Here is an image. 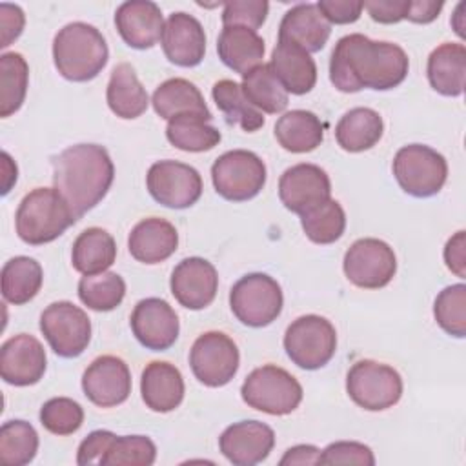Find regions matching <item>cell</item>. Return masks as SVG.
<instances>
[{"label":"cell","mask_w":466,"mask_h":466,"mask_svg":"<svg viewBox=\"0 0 466 466\" xmlns=\"http://www.w3.org/2000/svg\"><path fill=\"white\" fill-rule=\"evenodd\" d=\"M408 69L410 60L400 46L371 40L360 33L339 38L329 58V80L342 93H357L364 87L393 89L404 82Z\"/></svg>","instance_id":"cell-1"},{"label":"cell","mask_w":466,"mask_h":466,"mask_svg":"<svg viewBox=\"0 0 466 466\" xmlns=\"http://www.w3.org/2000/svg\"><path fill=\"white\" fill-rule=\"evenodd\" d=\"M113 178L115 166L104 146L75 144L53 158V184L76 218L106 197Z\"/></svg>","instance_id":"cell-2"},{"label":"cell","mask_w":466,"mask_h":466,"mask_svg":"<svg viewBox=\"0 0 466 466\" xmlns=\"http://www.w3.org/2000/svg\"><path fill=\"white\" fill-rule=\"evenodd\" d=\"M107 58L109 49L106 38L95 25L71 22L55 35V67L71 82L93 80L106 67Z\"/></svg>","instance_id":"cell-3"},{"label":"cell","mask_w":466,"mask_h":466,"mask_svg":"<svg viewBox=\"0 0 466 466\" xmlns=\"http://www.w3.org/2000/svg\"><path fill=\"white\" fill-rule=\"evenodd\" d=\"M76 220L56 187H35L20 200L15 215L18 237L31 246L53 242Z\"/></svg>","instance_id":"cell-4"},{"label":"cell","mask_w":466,"mask_h":466,"mask_svg":"<svg viewBox=\"0 0 466 466\" xmlns=\"http://www.w3.org/2000/svg\"><path fill=\"white\" fill-rule=\"evenodd\" d=\"M240 395L253 410L269 415H288L299 408L302 400V386L284 368L264 364L246 377Z\"/></svg>","instance_id":"cell-5"},{"label":"cell","mask_w":466,"mask_h":466,"mask_svg":"<svg viewBox=\"0 0 466 466\" xmlns=\"http://www.w3.org/2000/svg\"><path fill=\"white\" fill-rule=\"evenodd\" d=\"M393 175L402 191L417 198H426L442 189L448 178V164L433 147L408 144L395 153Z\"/></svg>","instance_id":"cell-6"},{"label":"cell","mask_w":466,"mask_h":466,"mask_svg":"<svg viewBox=\"0 0 466 466\" xmlns=\"http://www.w3.org/2000/svg\"><path fill=\"white\" fill-rule=\"evenodd\" d=\"M284 297L279 282L266 273H248L229 291L233 315L249 328L271 324L282 311Z\"/></svg>","instance_id":"cell-7"},{"label":"cell","mask_w":466,"mask_h":466,"mask_svg":"<svg viewBox=\"0 0 466 466\" xmlns=\"http://www.w3.org/2000/svg\"><path fill=\"white\" fill-rule=\"evenodd\" d=\"M284 350L299 368L319 370L335 355L337 331L333 324L320 315H302L288 326Z\"/></svg>","instance_id":"cell-8"},{"label":"cell","mask_w":466,"mask_h":466,"mask_svg":"<svg viewBox=\"0 0 466 466\" xmlns=\"http://www.w3.org/2000/svg\"><path fill=\"white\" fill-rule=\"evenodd\" d=\"M346 391L357 406L368 411H382L400 400L402 379L395 368L364 359L350 368Z\"/></svg>","instance_id":"cell-9"},{"label":"cell","mask_w":466,"mask_h":466,"mask_svg":"<svg viewBox=\"0 0 466 466\" xmlns=\"http://www.w3.org/2000/svg\"><path fill=\"white\" fill-rule=\"evenodd\" d=\"M215 191L231 202H244L257 197L266 184V164L248 149L222 153L211 166Z\"/></svg>","instance_id":"cell-10"},{"label":"cell","mask_w":466,"mask_h":466,"mask_svg":"<svg viewBox=\"0 0 466 466\" xmlns=\"http://www.w3.org/2000/svg\"><path fill=\"white\" fill-rule=\"evenodd\" d=\"M40 331L58 357L75 359L91 340V320L82 308L69 300H58L42 311Z\"/></svg>","instance_id":"cell-11"},{"label":"cell","mask_w":466,"mask_h":466,"mask_svg":"<svg viewBox=\"0 0 466 466\" xmlns=\"http://www.w3.org/2000/svg\"><path fill=\"white\" fill-rule=\"evenodd\" d=\"M240 364V353L233 339L222 331H206L189 350V366L204 386L220 388L231 382Z\"/></svg>","instance_id":"cell-12"},{"label":"cell","mask_w":466,"mask_h":466,"mask_svg":"<svg viewBox=\"0 0 466 466\" xmlns=\"http://www.w3.org/2000/svg\"><path fill=\"white\" fill-rule=\"evenodd\" d=\"M344 273L351 284L364 289H379L391 282L397 271V258L390 244L366 237L355 240L342 260Z\"/></svg>","instance_id":"cell-13"},{"label":"cell","mask_w":466,"mask_h":466,"mask_svg":"<svg viewBox=\"0 0 466 466\" xmlns=\"http://www.w3.org/2000/svg\"><path fill=\"white\" fill-rule=\"evenodd\" d=\"M146 186L158 204L171 209H186L202 195L200 173L178 160L155 162L147 171Z\"/></svg>","instance_id":"cell-14"},{"label":"cell","mask_w":466,"mask_h":466,"mask_svg":"<svg viewBox=\"0 0 466 466\" xmlns=\"http://www.w3.org/2000/svg\"><path fill=\"white\" fill-rule=\"evenodd\" d=\"M84 395L100 408H113L127 400L131 373L127 364L115 355L96 357L82 375Z\"/></svg>","instance_id":"cell-15"},{"label":"cell","mask_w":466,"mask_h":466,"mask_svg":"<svg viewBox=\"0 0 466 466\" xmlns=\"http://www.w3.org/2000/svg\"><path fill=\"white\" fill-rule=\"evenodd\" d=\"M129 324L137 340L153 351H164L171 348L180 331L178 315L175 309L164 299L157 297L142 299L137 302Z\"/></svg>","instance_id":"cell-16"},{"label":"cell","mask_w":466,"mask_h":466,"mask_svg":"<svg viewBox=\"0 0 466 466\" xmlns=\"http://www.w3.org/2000/svg\"><path fill=\"white\" fill-rule=\"evenodd\" d=\"M329 195V177L322 167L315 164H295L280 175L279 198L291 213L302 215L313 206L328 200Z\"/></svg>","instance_id":"cell-17"},{"label":"cell","mask_w":466,"mask_h":466,"mask_svg":"<svg viewBox=\"0 0 466 466\" xmlns=\"http://www.w3.org/2000/svg\"><path fill=\"white\" fill-rule=\"evenodd\" d=\"M169 288L180 306L193 311L204 309L215 300L218 275L209 260L202 257H189L175 266Z\"/></svg>","instance_id":"cell-18"},{"label":"cell","mask_w":466,"mask_h":466,"mask_svg":"<svg viewBox=\"0 0 466 466\" xmlns=\"http://www.w3.org/2000/svg\"><path fill=\"white\" fill-rule=\"evenodd\" d=\"M47 366L42 342L27 333L7 339L0 348V375L11 386L36 384Z\"/></svg>","instance_id":"cell-19"},{"label":"cell","mask_w":466,"mask_h":466,"mask_svg":"<svg viewBox=\"0 0 466 466\" xmlns=\"http://www.w3.org/2000/svg\"><path fill=\"white\" fill-rule=\"evenodd\" d=\"M275 446V431L260 420H240L218 437L222 455L235 466H253L268 459Z\"/></svg>","instance_id":"cell-20"},{"label":"cell","mask_w":466,"mask_h":466,"mask_svg":"<svg viewBox=\"0 0 466 466\" xmlns=\"http://www.w3.org/2000/svg\"><path fill=\"white\" fill-rule=\"evenodd\" d=\"M162 49L166 58L180 67H195L206 53V35L202 24L187 13H173L164 24Z\"/></svg>","instance_id":"cell-21"},{"label":"cell","mask_w":466,"mask_h":466,"mask_svg":"<svg viewBox=\"0 0 466 466\" xmlns=\"http://www.w3.org/2000/svg\"><path fill=\"white\" fill-rule=\"evenodd\" d=\"M115 25L129 47L149 49L162 38L164 16L155 2L129 0L116 7Z\"/></svg>","instance_id":"cell-22"},{"label":"cell","mask_w":466,"mask_h":466,"mask_svg":"<svg viewBox=\"0 0 466 466\" xmlns=\"http://www.w3.org/2000/svg\"><path fill=\"white\" fill-rule=\"evenodd\" d=\"M331 33V24L317 4H297L288 9L279 25V40L295 44L308 53L320 51Z\"/></svg>","instance_id":"cell-23"},{"label":"cell","mask_w":466,"mask_h":466,"mask_svg":"<svg viewBox=\"0 0 466 466\" xmlns=\"http://www.w3.org/2000/svg\"><path fill=\"white\" fill-rule=\"evenodd\" d=\"M140 393L146 406L157 413H167L184 400V379L180 370L166 360L149 362L140 379Z\"/></svg>","instance_id":"cell-24"},{"label":"cell","mask_w":466,"mask_h":466,"mask_svg":"<svg viewBox=\"0 0 466 466\" xmlns=\"http://www.w3.org/2000/svg\"><path fill=\"white\" fill-rule=\"evenodd\" d=\"M178 246V233L171 222L158 217L140 220L129 233L127 248L135 260L158 264L169 258Z\"/></svg>","instance_id":"cell-25"},{"label":"cell","mask_w":466,"mask_h":466,"mask_svg":"<svg viewBox=\"0 0 466 466\" xmlns=\"http://www.w3.org/2000/svg\"><path fill=\"white\" fill-rule=\"evenodd\" d=\"M269 66L282 87L291 95H306L315 87V60L308 51L295 44L279 40L273 47Z\"/></svg>","instance_id":"cell-26"},{"label":"cell","mask_w":466,"mask_h":466,"mask_svg":"<svg viewBox=\"0 0 466 466\" xmlns=\"http://www.w3.org/2000/svg\"><path fill=\"white\" fill-rule=\"evenodd\" d=\"M430 86L444 96H459L466 80V47L457 42H444L428 56L426 66Z\"/></svg>","instance_id":"cell-27"},{"label":"cell","mask_w":466,"mask_h":466,"mask_svg":"<svg viewBox=\"0 0 466 466\" xmlns=\"http://www.w3.org/2000/svg\"><path fill=\"white\" fill-rule=\"evenodd\" d=\"M264 51L262 36L242 25H224L217 40V53L222 64L240 75L260 66Z\"/></svg>","instance_id":"cell-28"},{"label":"cell","mask_w":466,"mask_h":466,"mask_svg":"<svg viewBox=\"0 0 466 466\" xmlns=\"http://www.w3.org/2000/svg\"><path fill=\"white\" fill-rule=\"evenodd\" d=\"M106 100L109 109L126 120L138 118L147 109V91L140 84L131 64L120 62L113 67L106 89Z\"/></svg>","instance_id":"cell-29"},{"label":"cell","mask_w":466,"mask_h":466,"mask_svg":"<svg viewBox=\"0 0 466 466\" xmlns=\"http://www.w3.org/2000/svg\"><path fill=\"white\" fill-rule=\"evenodd\" d=\"M384 133L382 116L371 107H353L346 111L335 126L337 144L350 153L371 149Z\"/></svg>","instance_id":"cell-30"},{"label":"cell","mask_w":466,"mask_h":466,"mask_svg":"<svg viewBox=\"0 0 466 466\" xmlns=\"http://www.w3.org/2000/svg\"><path fill=\"white\" fill-rule=\"evenodd\" d=\"M153 109L160 118L171 120L177 115L193 113L211 120V113L198 87L186 78H169L162 82L151 98Z\"/></svg>","instance_id":"cell-31"},{"label":"cell","mask_w":466,"mask_h":466,"mask_svg":"<svg viewBox=\"0 0 466 466\" xmlns=\"http://www.w3.org/2000/svg\"><path fill=\"white\" fill-rule=\"evenodd\" d=\"M277 142L289 153H309L324 140L320 118L306 109H291L275 124Z\"/></svg>","instance_id":"cell-32"},{"label":"cell","mask_w":466,"mask_h":466,"mask_svg":"<svg viewBox=\"0 0 466 466\" xmlns=\"http://www.w3.org/2000/svg\"><path fill=\"white\" fill-rule=\"evenodd\" d=\"M116 258V242L102 228L84 229L73 242L71 264L82 275L106 271Z\"/></svg>","instance_id":"cell-33"},{"label":"cell","mask_w":466,"mask_h":466,"mask_svg":"<svg viewBox=\"0 0 466 466\" xmlns=\"http://www.w3.org/2000/svg\"><path fill=\"white\" fill-rule=\"evenodd\" d=\"M2 297L15 304H25L36 297L42 288L44 273L42 266L25 255L9 258L2 268Z\"/></svg>","instance_id":"cell-34"},{"label":"cell","mask_w":466,"mask_h":466,"mask_svg":"<svg viewBox=\"0 0 466 466\" xmlns=\"http://www.w3.org/2000/svg\"><path fill=\"white\" fill-rule=\"evenodd\" d=\"M166 137L171 146L187 153H202L218 146L222 135L208 124V118L193 113L177 115L167 120Z\"/></svg>","instance_id":"cell-35"},{"label":"cell","mask_w":466,"mask_h":466,"mask_svg":"<svg viewBox=\"0 0 466 466\" xmlns=\"http://www.w3.org/2000/svg\"><path fill=\"white\" fill-rule=\"evenodd\" d=\"M242 93L253 107L264 113H282L288 107V91L275 76L269 64H260L242 75Z\"/></svg>","instance_id":"cell-36"},{"label":"cell","mask_w":466,"mask_h":466,"mask_svg":"<svg viewBox=\"0 0 466 466\" xmlns=\"http://www.w3.org/2000/svg\"><path fill=\"white\" fill-rule=\"evenodd\" d=\"M211 96L217 107L224 113L228 124H238L248 133H253L264 126L262 113L249 104L242 93V86L235 80L222 78L215 82Z\"/></svg>","instance_id":"cell-37"},{"label":"cell","mask_w":466,"mask_h":466,"mask_svg":"<svg viewBox=\"0 0 466 466\" xmlns=\"http://www.w3.org/2000/svg\"><path fill=\"white\" fill-rule=\"evenodd\" d=\"M29 66L20 53H4L0 56V116L16 113L27 93Z\"/></svg>","instance_id":"cell-38"},{"label":"cell","mask_w":466,"mask_h":466,"mask_svg":"<svg viewBox=\"0 0 466 466\" xmlns=\"http://www.w3.org/2000/svg\"><path fill=\"white\" fill-rule=\"evenodd\" d=\"M306 237L315 244H331L339 240L346 229V213L342 206L328 198L300 215Z\"/></svg>","instance_id":"cell-39"},{"label":"cell","mask_w":466,"mask_h":466,"mask_svg":"<svg viewBox=\"0 0 466 466\" xmlns=\"http://www.w3.org/2000/svg\"><path fill=\"white\" fill-rule=\"evenodd\" d=\"M126 282L118 273L100 271L84 275L78 282L80 300L93 311H111L124 300Z\"/></svg>","instance_id":"cell-40"},{"label":"cell","mask_w":466,"mask_h":466,"mask_svg":"<svg viewBox=\"0 0 466 466\" xmlns=\"http://www.w3.org/2000/svg\"><path fill=\"white\" fill-rule=\"evenodd\" d=\"M38 451L36 430L22 420H7L0 428V461L7 466L29 464Z\"/></svg>","instance_id":"cell-41"},{"label":"cell","mask_w":466,"mask_h":466,"mask_svg":"<svg viewBox=\"0 0 466 466\" xmlns=\"http://www.w3.org/2000/svg\"><path fill=\"white\" fill-rule=\"evenodd\" d=\"M433 315L437 324L451 337L466 335V286L462 282L446 286L435 299Z\"/></svg>","instance_id":"cell-42"},{"label":"cell","mask_w":466,"mask_h":466,"mask_svg":"<svg viewBox=\"0 0 466 466\" xmlns=\"http://www.w3.org/2000/svg\"><path fill=\"white\" fill-rule=\"evenodd\" d=\"M157 459V446L146 435L115 437L100 466H151Z\"/></svg>","instance_id":"cell-43"},{"label":"cell","mask_w":466,"mask_h":466,"mask_svg":"<svg viewBox=\"0 0 466 466\" xmlns=\"http://www.w3.org/2000/svg\"><path fill=\"white\" fill-rule=\"evenodd\" d=\"M42 426L55 435H71L80 430L84 422L82 406L69 397H55L40 408Z\"/></svg>","instance_id":"cell-44"},{"label":"cell","mask_w":466,"mask_h":466,"mask_svg":"<svg viewBox=\"0 0 466 466\" xmlns=\"http://www.w3.org/2000/svg\"><path fill=\"white\" fill-rule=\"evenodd\" d=\"M268 11L269 4L266 0H231L224 4L222 24L257 31L266 22Z\"/></svg>","instance_id":"cell-45"},{"label":"cell","mask_w":466,"mask_h":466,"mask_svg":"<svg viewBox=\"0 0 466 466\" xmlns=\"http://www.w3.org/2000/svg\"><path fill=\"white\" fill-rule=\"evenodd\" d=\"M319 464H359V466H373L375 455L370 446L355 441H339L328 444L320 457Z\"/></svg>","instance_id":"cell-46"},{"label":"cell","mask_w":466,"mask_h":466,"mask_svg":"<svg viewBox=\"0 0 466 466\" xmlns=\"http://www.w3.org/2000/svg\"><path fill=\"white\" fill-rule=\"evenodd\" d=\"M116 435L107 430H95L91 431L78 446L76 451V462L80 466H89V464H102V459L113 442Z\"/></svg>","instance_id":"cell-47"},{"label":"cell","mask_w":466,"mask_h":466,"mask_svg":"<svg viewBox=\"0 0 466 466\" xmlns=\"http://www.w3.org/2000/svg\"><path fill=\"white\" fill-rule=\"evenodd\" d=\"M317 7L329 24H353L364 9L357 0H319Z\"/></svg>","instance_id":"cell-48"},{"label":"cell","mask_w":466,"mask_h":466,"mask_svg":"<svg viewBox=\"0 0 466 466\" xmlns=\"http://www.w3.org/2000/svg\"><path fill=\"white\" fill-rule=\"evenodd\" d=\"M362 7L379 24H397L406 16L408 0H370L362 2Z\"/></svg>","instance_id":"cell-49"},{"label":"cell","mask_w":466,"mask_h":466,"mask_svg":"<svg viewBox=\"0 0 466 466\" xmlns=\"http://www.w3.org/2000/svg\"><path fill=\"white\" fill-rule=\"evenodd\" d=\"M25 16L18 5L13 4H0V27L2 38L0 47H7L13 40H16L24 31Z\"/></svg>","instance_id":"cell-50"},{"label":"cell","mask_w":466,"mask_h":466,"mask_svg":"<svg viewBox=\"0 0 466 466\" xmlns=\"http://www.w3.org/2000/svg\"><path fill=\"white\" fill-rule=\"evenodd\" d=\"M444 262L451 273L464 279L466 277V235L457 231L444 246Z\"/></svg>","instance_id":"cell-51"},{"label":"cell","mask_w":466,"mask_h":466,"mask_svg":"<svg viewBox=\"0 0 466 466\" xmlns=\"http://www.w3.org/2000/svg\"><path fill=\"white\" fill-rule=\"evenodd\" d=\"M444 2H435V0H408V9H406V20L415 22V24H430L433 22Z\"/></svg>","instance_id":"cell-52"},{"label":"cell","mask_w":466,"mask_h":466,"mask_svg":"<svg viewBox=\"0 0 466 466\" xmlns=\"http://www.w3.org/2000/svg\"><path fill=\"white\" fill-rule=\"evenodd\" d=\"M319 457H320V450L311 446V444H299L293 446L289 450H286V453L282 455V459L279 461L280 466L286 464H319Z\"/></svg>","instance_id":"cell-53"},{"label":"cell","mask_w":466,"mask_h":466,"mask_svg":"<svg viewBox=\"0 0 466 466\" xmlns=\"http://www.w3.org/2000/svg\"><path fill=\"white\" fill-rule=\"evenodd\" d=\"M2 171H4V180H2V193L7 195L11 186L16 182V164L11 162V157L4 151L2 153Z\"/></svg>","instance_id":"cell-54"}]
</instances>
